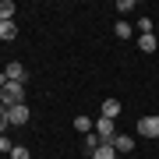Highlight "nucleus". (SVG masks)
<instances>
[{
	"label": "nucleus",
	"mask_w": 159,
	"mask_h": 159,
	"mask_svg": "<svg viewBox=\"0 0 159 159\" xmlns=\"http://www.w3.org/2000/svg\"><path fill=\"white\" fill-rule=\"evenodd\" d=\"M11 159H32V152H29L25 145H14V148H11Z\"/></svg>",
	"instance_id": "4468645a"
},
{
	"label": "nucleus",
	"mask_w": 159,
	"mask_h": 159,
	"mask_svg": "<svg viewBox=\"0 0 159 159\" xmlns=\"http://www.w3.org/2000/svg\"><path fill=\"white\" fill-rule=\"evenodd\" d=\"M89 159H120V156H117V148H113V145H99Z\"/></svg>",
	"instance_id": "9d476101"
},
{
	"label": "nucleus",
	"mask_w": 159,
	"mask_h": 159,
	"mask_svg": "<svg viewBox=\"0 0 159 159\" xmlns=\"http://www.w3.org/2000/svg\"><path fill=\"white\" fill-rule=\"evenodd\" d=\"M156 46H159V39H156L152 32H148V35H138V50H142V53H156Z\"/></svg>",
	"instance_id": "6e6552de"
},
{
	"label": "nucleus",
	"mask_w": 159,
	"mask_h": 159,
	"mask_svg": "<svg viewBox=\"0 0 159 159\" xmlns=\"http://www.w3.org/2000/svg\"><path fill=\"white\" fill-rule=\"evenodd\" d=\"M110 145L117 148V156H124V152H134V138H131V134H120V131H117V138H113Z\"/></svg>",
	"instance_id": "39448f33"
},
{
	"label": "nucleus",
	"mask_w": 159,
	"mask_h": 159,
	"mask_svg": "<svg viewBox=\"0 0 159 159\" xmlns=\"http://www.w3.org/2000/svg\"><path fill=\"white\" fill-rule=\"evenodd\" d=\"M117 113H120V99H102V117L117 120Z\"/></svg>",
	"instance_id": "0eeeda50"
},
{
	"label": "nucleus",
	"mask_w": 159,
	"mask_h": 159,
	"mask_svg": "<svg viewBox=\"0 0 159 159\" xmlns=\"http://www.w3.org/2000/svg\"><path fill=\"white\" fill-rule=\"evenodd\" d=\"M7 117H11V124H29V106H25V102H18V106H11L7 110Z\"/></svg>",
	"instance_id": "423d86ee"
},
{
	"label": "nucleus",
	"mask_w": 159,
	"mask_h": 159,
	"mask_svg": "<svg viewBox=\"0 0 159 159\" xmlns=\"http://www.w3.org/2000/svg\"><path fill=\"white\" fill-rule=\"evenodd\" d=\"M18 102H25V85L21 81H7L4 89H0V106H18Z\"/></svg>",
	"instance_id": "f257e3e1"
},
{
	"label": "nucleus",
	"mask_w": 159,
	"mask_h": 159,
	"mask_svg": "<svg viewBox=\"0 0 159 159\" xmlns=\"http://www.w3.org/2000/svg\"><path fill=\"white\" fill-rule=\"evenodd\" d=\"M92 127H96V120H89V117H74V131H81V134H89Z\"/></svg>",
	"instance_id": "f8f14e48"
},
{
	"label": "nucleus",
	"mask_w": 159,
	"mask_h": 159,
	"mask_svg": "<svg viewBox=\"0 0 159 159\" xmlns=\"http://www.w3.org/2000/svg\"><path fill=\"white\" fill-rule=\"evenodd\" d=\"M117 35H120V39H127V35H131V25L127 21H117V29H113Z\"/></svg>",
	"instance_id": "f3484780"
},
{
	"label": "nucleus",
	"mask_w": 159,
	"mask_h": 159,
	"mask_svg": "<svg viewBox=\"0 0 159 159\" xmlns=\"http://www.w3.org/2000/svg\"><path fill=\"white\" fill-rule=\"evenodd\" d=\"M11 148H14V145H11V138H7V134H0V152H11Z\"/></svg>",
	"instance_id": "6ab92c4d"
},
{
	"label": "nucleus",
	"mask_w": 159,
	"mask_h": 159,
	"mask_svg": "<svg viewBox=\"0 0 159 159\" xmlns=\"http://www.w3.org/2000/svg\"><path fill=\"white\" fill-rule=\"evenodd\" d=\"M14 35H18V21H0V43L14 39Z\"/></svg>",
	"instance_id": "1a4fd4ad"
},
{
	"label": "nucleus",
	"mask_w": 159,
	"mask_h": 159,
	"mask_svg": "<svg viewBox=\"0 0 159 159\" xmlns=\"http://www.w3.org/2000/svg\"><path fill=\"white\" fill-rule=\"evenodd\" d=\"M138 29H142V35H148V32H152V18H148V14H145V18H142V21H138Z\"/></svg>",
	"instance_id": "a211bd4d"
},
{
	"label": "nucleus",
	"mask_w": 159,
	"mask_h": 159,
	"mask_svg": "<svg viewBox=\"0 0 159 159\" xmlns=\"http://www.w3.org/2000/svg\"><path fill=\"white\" fill-rule=\"evenodd\" d=\"M11 127V117H7V106H0V134Z\"/></svg>",
	"instance_id": "dca6fc26"
},
{
	"label": "nucleus",
	"mask_w": 159,
	"mask_h": 159,
	"mask_svg": "<svg viewBox=\"0 0 159 159\" xmlns=\"http://www.w3.org/2000/svg\"><path fill=\"white\" fill-rule=\"evenodd\" d=\"M117 11L120 14H131V11H134V0H117Z\"/></svg>",
	"instance_id": "2eb2a0df"
},
{
	"label": "nucleus",
	"mask_w": 159,
	"mask_h": 159,
	"mask_svg": "<svg viewBox=\"0 0 159 159\" xmlns=\"http://www.w3.org/2000/svg\"><path fill=\"white\" fill-rule=\"evenodd\" d=\"M4 85H7V74H4V71H0V89H4Z\"/></svg>",
	"instance_id": "aec40b11"
},
{
	"label": "nucleus",
	"mask_w": 159,
	"mask_h": 159,
	"mask_svg": "<svg viewBox=\"0 0 159 159\" xmlns=\"http://www.w3.org/2000/svg\"><path fill=\"white\" fill-rule=\"evenodd\" d=\"M96 134H99L102 145H110V142L117 138V124H113V120H106V117H99V120H96Z\"/></svg>",
	"instance_id": "f03ea898"
},
{
	"label": "nucleus",
	"mask_w": 159,
	"mask_h": 159,
	"mask_svg": "<svg viewBox=\"0 0 159 159\" xmlns=\"http://www.w3.org/2000/svg\"><path fill=\"white\" fill-rule=\"evenodd\" d=\"M99 145H102V142H99V134H96V131H89V134H85V148H92V152H96Z\"/></svg>",
	"instance_id": "ddd939ff"
},
{
	"label": "nucleus",
	"mask_w": 159,
	"mask_h": 159,
	"mask_svg": "<svg viewBox=\"0 0 159 159\" xmlns=\"http://www.w3.org/2000/svg\"><path fill=\"white\" fill-rule=\"evenodd\" d=\"M4 74H7V81H21V85L29 81V71H25L18 60H11V64H7V71H4Z\"/></svg>",
	"instance_id": "20e7f679"
},
{
	"label": "nucleus",
	"mask_w": 159,
	"mask_h": 159,
	"mask_svg": "<svg viewBox=\"0 0 159 159\" xmlns=\"http://www.w3.org/2000/svg\"><path fill=\"white\" fill-rule=\"evenodd\" d=\"M138 134L142 138H159V117H152V113L142 117L138 120Z\"/></svg>",
	"instance_id": "7ed1b4c3"
},
{
	"label": "nucleus",
	"mask_w": 159,
	"mask_h": 159,
	"mask_svg": "<svg viewBox=\"0 0 159 159\" xmlns=\"http://www.w3.org/2000/svg\"><path fill=\"white\" fill-rule=\"evenodd\" d=\"M14 11L18 7L11 4V0H0V21H14Z\"/></svg>",
	"instance_id": "9b49d317"
}]
</instances>
